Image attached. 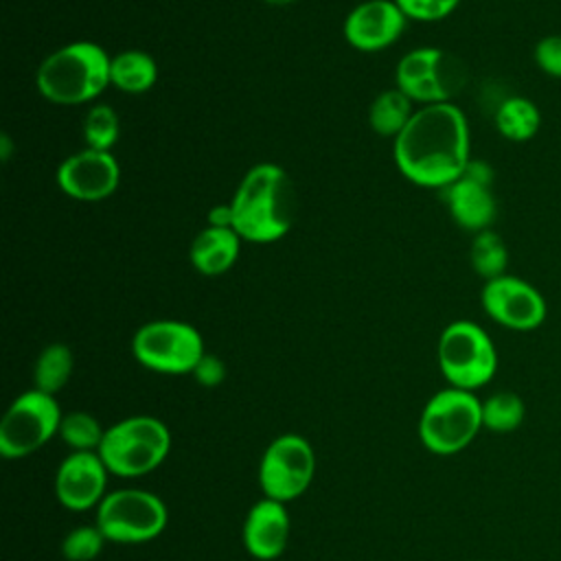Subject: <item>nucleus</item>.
<instances>
[{"mask_svg":"<svg viewBox=\"0 0 561 561\" xmlns=\"http://www.w3.org/2000/svg\"><path fill=\"white\" fill-rule=\"evenodd\" d=\"M392 158L399 173L412 184L447 188L473 160L465 112L456 103L419 105L392 140Z\"/></svg>","mask_w":561,"mask_h":561,"instance_id":"f257e3e1","label":"nucleus"},{"mask_svg":"<svg viewBox=\"0 0 561 561\" xmlns=\"http://www.w3.org/2000/svg\"><path fill=\"white\" fill-rule=\"evenodd\" d=\"M232 228L245 243L283 239L298 215V191L291 175L276 162H259L245 171L232 199Z\"/></svg>","mask_w":561,"mask_h":561,"instance_id":"f03ea898","label":"nucleus"},{"mask_svg":"<svg viewBox=\"0 0 561 561\" xmlns=\"http://www.w3.org/2000/svg\"><path fill=\"white\" fill-rule=\"evenodd\" d=\"M110 61L112 55L96 42H70L39 61L35 85L39 94L55 105H83L112 85Z\"/></svg>","mask_w":561,"mask_h":561,"instance_id":"7ed1b4c3","label":"nucleus"},{"mask_svg":"<svg viewBox=\"0 0 561 561\" xmlns=\"http://www.w3.org/2000/svg\"><path fill=\"white\" fill-rule=\"evenodd\" d=\"M169 449V427L156 416L138 414L110 425L96 454L110 473L118 478H138L162 465Z\"/></svg>","mask_w":561,"mask_h":561,"instance_id":"20e7f679","label":"nucleus"},{"mask_svg":"<svg viewBox=\"0 0 561 561\" xmlns=\"http://www.w3.org/2000/svg\"><path fill=\"white\" fill-rule=\"evenodd\" d=\"M436 359L449 386L476 392L497 373V348L491 335L473 320H454L440 335Z\"/></svg>","mask_w":561,"mask_h":561,"instance_id":"39448f33","label":"nucleus"},{"mask_svg":"<svg viewBox=\"0 0 561 561\" xmlns=\"http://www.w3.org/2000/svg\"><path fill=\"white\" fill-rule=\"evenodd\" d=\"M482 430V401L471 390L447 386L430 397L419 419V438L427 451L451 456L473 443Z\"/></svg>","mask_w":561,"mask_h":561,"instance_id":"423d86ee","label":"nucleus"},{"mask_svg":"<svg viewBox=\"0 0 561 561\" xmlns=\"http://www.w3.org/2000/svg\"><path fill=\"white\" fill-rule=\"evenodd\" d=\"M467 79L465 61L436 46L408 50L394 68V88L419 105L454 103Z\"/></svg>","mask_w":561,"mask_h":561,"instance_id":"0eeeda50","label":"nucleus"},{"mask_svg":"<svg viewBox=\"0 0 561 561\" xmlns=\"http://www.w3.org/2000/svg\"><path fill=\"white\" fill-rule=\"evenodd\" d=\"M136 362L153 373L186 375L202 359L204 340L199 331L182 320L145 322L131 337Z\"/></svg>","mask_w":561,"mask_h":561,"instance_id":"6e6552de","label":"nucleus"},{"mask_svg":"<svg viewBox=\"0 0 561 561\" xmlns=\"http://www.w3.org/2000/svg\"><path fill=\"white\" fill-rule=\"evenodd\" d=\"M164 502L142 489H118L96 506V526L107 541L142 543L158 537L167 526Z\"/></svg>","mask_w":561,"mask_h":561,"instance_id":"1a4fd4ad","label":"nucleus"},{"mask_svg":"<svg viewBox=\"0 0 561 561\" xmlns=\"http://www.w3.org/2000/svg\"><path fill=\"white\" fill-rule=\"evenodd\" d=\"M61 416L53 394L37 388L22 392L0 421V454L15 460L37 451L59 432Z\"/></svg>","mask_w":561,"mask_h":561,"instance_id":"9d476101","label":"nucleus"},{"mask_svg":"<svg viewBox=\"0 0 561 561\" xmlns=\"http://www.w3.org/2000/svg\"><path fill=\"white\" fill-rule=\"evenodd\" d=\"M313 473L316 454L309 440L298 434H280L263 451L259 484L265 497L285 504L307 491Z\"/></svg>","mask_w":561,"mask_h":561,"instance_id":"9b49d317","label":"nucleus"},{"mask_svg":"<svg viewBox=\"0 0 561 561\" xmlns=\"http://www.w3.org/2000/svg\"><path fill=\"white\" fill-rule=\"evenodd\" d=\"M480 305L495 324L517 333L539 329L548 316L543 294L530 280L508 272L484 280L480 289Z\"/></svg>","mask_w":561,"mask_h":561,"instance_id":"f8f14e48","label":"nucleus"},{"mask_svg":"<svg viewBox=\"0 0 561 561\" xmlns=\"http://www.w3.org/2000/svg\"><path fill=\"white\" fill-rule=\"evenodd\" d=\"M491 182V167L486 162L471 160L467 171L447 188H443L449 217L456 226L471 234L489 230L497 217V202Z\"/></svg>","mask_w":561,"mask_h":561,"instance_id":"ddd939ff","label":"nucleus"},{"mask_svg":"<svg viewBox=\"0 0 561 561\" xmlns=\"http://www.w3.org/2000/svg\"><path fill=\"white\" fill-rule=\"evenodd\" d=\"M55 178L68 197L77 202H101L118 188L121 167L112 151L85 147L64 158Z\"/></svg>","mask_w":561,"mask_h":561,"instance_id":"4468645a","label":"nucleus"},{"mask_svg":"<svg viewBox=\"0 0 561 561\" xmlns=\"http://www.w3.org/2000/svg\"><path fill=\"white\" fill-rule=\"evenodd\" d=\"M408 26L405 13L394 0H364L344 18L342 33L351 48L379 53L390 48Z\"/></svg>","mask_w":561,"mask_h":561,"instance_id":"2eb2a0df","label":"nucleus"},{"mask_svg":"<svg viewBox=\"0 0 561 561\" xmlns=\"http://www.w3.org/2000/svg\"><path fill=\"white\" fill-rule=\"evenodd\" d=\"M107 467L96 451H72L55 473V495L68 511H88L107 495Z\"/></svg>","mask_w":561,"mask_h":561,"instance_id":"dca6fc26","label":"nucleus"},{"mask_svg":"<svg viewBox=\"0 0 561 561\" xmlns=\"http://www.w3.org/2000/svg\"><path fill=\"white\" fill-rule=\"evenodd\" d=\"M289 539V515L283 502L263 497L245 515L243 522V546L245 550L261 559H276Z\"/></svg>","mask_w":561,"mask_h":561,"instance_id":"f3484780","label":"nucleus"},{"mask_svg":"<svg viewBox=\"0 0 561 561\" xmlns=\"http://www.w3.org/2000/svg\"><path fill=\"white\" fill-rule=\"evenodd\" d=\"M243 239L234 228H202L188 250V259L193 267L204 276H221L226 274L239 259Z\"/></svg>","mask_w":561,"mask_h":561,"instance_id":"a211bd4d","label":"nucleus"},{"mask_svg":"<svg viewBox=\"0 0 561 561\" xmlns=\"http://www.w3.org/2000/svg\"><path fill=\"white\" fill-rule=\"evenodd\" d=\"M493 123L502 138L511 142H528L541 127V110L533 99L513 94L497 105Z\"/></svg>","mask_w":561,"mask_h":561,"instance_id":"6ab92c4d","label":"nucleus"},{"mask_svg":"<svg viewBox=\"0 0 561 561\" xmlns=\"http://www.w3.org/2000/svg\"><path fill=\"white\" fill-rule=\"evenodd\" d=\"M158 81V61L138 48L112 55L110 83L127 94H142Z\"/></svg>","mask_w":561,"mask_h":561,"instance_id":"aec40b11","label":"nucleus"},{"mask_svg":"<svg viewBox=\"0 0 561 561\" xmlns=\"http://www.w3.org/2000/svg\"><path fill=\"white\" fill-rule=\"evenodd\" d=\"M414 101L399 88L381 90L368 107V125L381 138H397L414 114Z\"/></svg>","mask_w":561,"mask_h":561,"instance_id":"412c9836","label":"nucleus"},{"mask_svg":"<svg viewBox=\"0 0 561 561\" xmlns=\"http://www.w3.org/2000/svg\"><path fill=\"white\" fill-rule=\"evenodd\" d=\"M72 366H75V357L70 346L61 342H53L44 346L33 366L35 388L55 397V392H59L68 383L72 375Z\"/></svg>","mask_w":561,"mask_h":561,"instance_id":"4be33fe9","label":"nucleus"},{"mask_svg":"<svg viewBox=\"0 0 561 561\" xmlns=\"http://www.w3.org/2000/svg\"><path fill=\"white\" fill-rule=\"evenodd\" d=\"M469 263H471V270L482 280H491L506 274L508 248L504 239L493 228L476 232L469 245Z\"/></svg>","mask_w":561,"mask_h":561,"instance_id":"5701e85b","label":"nucleus"},{"mask_svg":"<svg viewBox=\"0 0 561 561\" xmlns=\"http://www.w3.org/2000/svg\"><path fill=\"white\" fill-rule=\"evenodd\" d=\"M526 416L524 399L513 390H497L482 401V427L495 434L515 432Z\"/></svg>","mask_w":561,"mask_h":561,"instance_id":"b1692460","label":"nucleus"},{"mask_svg":"<svg viewBox=\"0 0 561 561\" xmlns=\"http://www.w3.org/2000/svg\"><path fill=\"white\" fill-rule=\"evenodd\" d=\"M83 142L90 149L110 151L121 136V118L107 103H96L83 116Z\"/></svg>","mask_w":561,"mask_h":561,"instance_id":"393cba45","label":"nucleus"},{"mask_svg":"<svg viewBox=\"0 0 561 561\" xmlns=\"http://www.w3.org/2000/svg\"><path fill=\"white\" fill-rule=\"evenodd\" d=\"M57 434L72 451H99L105 430L92 414L70 412L61 416Z\"/></svg>","mask_w":561,"mask_h":561,"instance_id":"a878e982","label":"nucleus"},{"mask_svg":"<svg viewBox=\"0 0 561 561\" xmlns=\"http://www.w3.org/2000/svg\"><path fill=\"white\" fill-rule=\"evenodd\" d=\"M105 535L99 526H81L70 530L61 541V554L66 561H94L105 543Z\"/></svg>","mask_w":561,"mask_h":561,"instance_id":"bb28decb","label":"nucleus"},{"mask_svg":"<svg viewBox=\"0 0 561 561\" xmlns=\"http://www.w3.org/2000/svg\"><path fill=\"white\" fill-rule=\"evenodd\" d=\"M408 20L438 22L451 15L462 0H394Z\"/></svg>","mask_w":561,"mask_h":561,"instance_id":"cd10ccee","label":"nucleus"},{"mask_svg":"<svg viewBox=\"0 0 561 561\" xmlns=\"http://www.w3.org/2000/svg\"><path fill=\"white\" fill-rule=\"evenodd\" d=\"M533 59L543 75L552 79H561V35L550 33L537 39L533 48Z\"/></svg>","mask_w":561,"mask_h":561,"instance_id":"c85d7f7f","label":"nucleus"},{"mask_svg":"<svg viewBox=\"0 0 561 561\" xmlns=\"http://www.w3.org/2000/svg\"><path fill=\"white\" fill-rule=\"evenodd\" d=\"M197 383H202L204 388H217L224 379H226V364L213 355V353H204L202 359L195 364L193 373H191Z\"/></svg>","mask_w":561,"mask_h":561,"instance_id":"c756f323","label":"nucleus"},{"mask_svg":"<svg viewBox=\"0 0 561 561\" xmlns=\"http://www.w3.org/2000/svg\"><path fill=\"white\" fill-rule=\"evenodd\" d=\"M208 226L217 228H232V208L228 204H217L208 210Z\"/></svg>","mask_w":561,"mask_h":561,"instance_id":"7c9ffc66","label":"nucleus"},{"mask_svg":"<svg viewBox=\"0 0 561 561\" xmlns=\"http://www.w3.org/2000/svg\"><path fill=\"white\" fill-rule=\"evenodd\" d=\"M9 151H11V149H9V136L4 134V136H2V160H4V162L9 160Z\"/></svg>","mask_w":561,"mask_h":561,"instance_id":"2f4dec72","label":"nucleus"},{"mask_svg":"<svg viewBox=\"0 0 561 561\" xmlns=\"http://www.w3.org/2000/svg\"><path fill=\"white\" fill-rule=\"evenodd\" d=\"M263 2L276 4V7H285V4H291V2H296V0H263Z\"/></svg>","mask_w":561,"mask_h":561,"instance_id":"473e14b6","label":"nucleus"}]
</instances>
